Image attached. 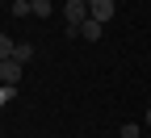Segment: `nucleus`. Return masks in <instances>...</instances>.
Returning a JSON list of instances; mask_svg holds the SVG:
<instances>
[{
	"mask_svg": "<svg viewBox=\"0 0 151 138\" xmlns=\"http://www.w3.org/2000/svg\"><path fill=\"white\" fill-rule=\"evenodd\" d=\"M13 59H17V63H29V59H34V46H29V42H17Z\"/></svg>",
	"mask_w": 151,
	"mask_h": 138,
	"instance_id": "nucleus-8",
	"label": "nucleus"
},
{
	"mask_svg": "<svg viewBox=\"0 0 151 138\" xmlns=\"http://www.w3.org/2000/svg\"><path fill=\"white\" fill-rule=\"evenodd\" d=\"M101 34H105V25H101V21H92V17H88L84 25H80V38H84V42H97Z\"/></svg>",
	"mask_w": 151,
	"mask_h": 138,
	"instance_id": "nucleus-4",
	"label": "nucleus"
},
{
	"mask_svg": "<svg viewBox=\"0 0 151 138\" xmlns=\"http://www.w3.org/2000/svg\"><path fill=\"white\" fill-rule=\"evenodd\" d=\"M13 50H17V42L9 34H0V63H4V59H13Z\"/></svg>",
	"mask_w": 151,
	"mask_h": 138,
	"instance_id": "nucleus-6",
	"label": "nucleus"
},
{
	"mask_svg": "<svg viewBox=\"0 0 151 138\" xmlns=\"http://www.w3.org/2000/svg\"><path fill=\"white\" fill-rule=\"evenodd\" d=\"M21 71H25V63L4 59V63H0V84H21Z\"/></svg>",
	"mask_w": 151,
	"mask_h": 138,
	"instance_id": "nucleus-3",
	"label": "nucleus"
},
{
	"mask_svg": "<svg viewBox=\"0 0 151 138\" xmlns=\"http://www.w3.org/2000/svg\"><path fill=\"white\" fill-rule=\"evenodd\" d=\"M139 134H143V122H126L122 126V138H139Z\"/></svg>",
	"mask_w": 151,
	"mask_h": 138,
	"instance_id": "nucleus-9",
	"label": "nucleus"
},
{
	"mask_svg": "<svg viewBox=\"0 0 151 138\" xmlns=\"http://www.w3.org/2000/svg\"><path fill=\"white\" fill-rule=\"evenodd\" d=\"M143 126H151V105H147V113H143Z\"/></svg>",
	"mask_w": 151,
	"mask_h": 138,
	"instance_id": "nucleus-11",
	"label": "nucleus"
},
{
	"mask_svg": "<svg viewBox=\"0 0 151 138\" xmlns=\"http://www.w3.org/2000/svg\"><path fill=\"white\" fill-rule=\"evenodd\" d=\"M13 17H34V9H29V0H17V4H13Z\"/></svg>",
	"mask_w": 151,
	"mask_h": 138,
	"instance_id": "nucleus-10",
	"label": "nucleus"
},
{
	"mask_svg": "<svg viewBox=\"0 0 151 138\" xmlns=\"http://www.w3.org/2000/svg\"><path fill=\"white\" fill-rule=\"evenodd\" d=\"M17 88H21V84H0V109H4V105H13Z\"/></svg>",
	"mask_w": 151,
	"mask_h": 138,
	"instance_id": "nucleus-7",
	"label": "nucleus"
},
{
	"mask_svg": "<svg viewBox=\"0 0 151 138\" xmlns=\"http://www.w3.org/2000/svg\"><path fill=\"white\" fill-rule=\"evenodd\" d=\"M113 13H118V4H113V0H88V17L92 21H113Z\"/></svg>",
	"mask_w": 151,
	"mask_h": 138,
	"instance_id": "nucleus-2",
	"label": "nucleus"
},
{
	"mask_svg": "<svg viewBox=\"0 0 151 138\" xmlns=\"http://www.w3.org/2000/svg\"><path fill=\"white\" fill-rule=\"evenodd\" d=\"M63 21H67V38H80V25L88 21V0H67L63 4Z\"/></svg>",
	"mask_w": 151,
	"mask_h": 138,
	"instance_id": "nucleus-1",
	"label": "nucleus"
},
{
	"mask_svg": "<svg viewBox=\"0 0 151 138\" xmlns=\"http://www.w3.org/2000/svg\"><path fill=\"white\" fill-rule=\"evenodd\" d=\"M34 17H55V0H29Z\"/></svg>",
	"mask_w": 151,
	"mask_h": 138,
	"instance_id": "nucleus-5",
	"label": "nucleus"
}]
</instances>
